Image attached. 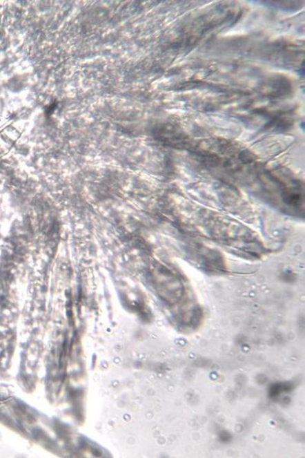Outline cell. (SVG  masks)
<instances>
[{
	"instance_id": "1",
	"label": "cell",
	"mask_w": 305,
	"mask_h": 458,
	"mask_svg": "<svg viewBox=\"0 0 305 458\" xmlns=\"http://www.w3.org/2000/svg\"><path fill=\"white\" fill-rule=\"evenodd\" d=\"M164 285H162L161 292L162 297L170 304L179 303L186 295V287L183 280L173 271H167L163 276Z\"/></svg>"
}]
</instances>
